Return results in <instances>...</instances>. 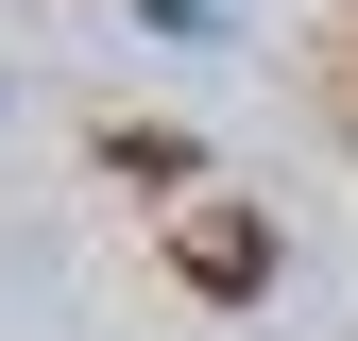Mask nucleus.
<instances>
[{"label": "nucleus", "instance_id": "obj_1", "mask_svg": "<svg viewBox=\"0 0 358 341\" xmlns=\"http://www.w3.org/2000/svg\"><path fill=\"white\" fill-rule=\"evenodd\" d=\"M171 273H188L205 307H239V290H273V222H256V205H188V222H171Z\"/></svg>", "mask_w": 358, "mask_h": 341}, {"label": "nucleus", "instance_id": "obj_2", "mask_svg": "<svg viewBox=\"0 0 358 341\" xmlns=\"http://www.w3.org/2000/svg\"><path fill=\"white\" fill-rule=\"evenodd\" d=\"M103 170H137V188H188V137H154V119H120V137H103Z\"/></svg>", "mask_w": 358, "mask_h": 341}]
</instances>
